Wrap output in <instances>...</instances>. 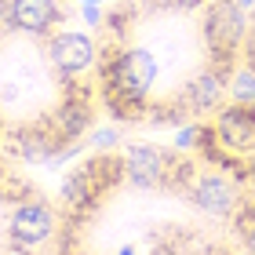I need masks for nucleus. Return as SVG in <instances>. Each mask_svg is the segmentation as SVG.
<instances>
[{
    "label": "nucleus",
    "mask_w": 255,
    "mask_h": 255,
    "mask_svg": "<svg viewBox=\"0 0 255 255\" xmlns=\"http://www.w3.org/2000/svg\"><path fill=\"white\" fill-rule=\"evenodd\" d=\"M99 77L110 113L121 121H135L146 117L149 95L160 80V59L149 48H124L99 62Z\"/></svg>",
    "instance_id": "obj_1"
},
{
    "label": "nucleus",
    "mask_w": 255,
    "mask_h": 255,
    "mask_svg": "<svg viewBox=\"0 0 255 255\" xmlns=\"http://www.w3.org/2000/svg\"><path fill=\"white\" fill-rule=\"evenodd\" d=\"M201 37L208 44L212 62L234 66V55L248 44L252 37V18L248 7H241L237 0H208L201 7Z\"/></svg>",
    "instance_id": "obj_2"
},
{
    "label": "nucleus",
    "mask_w": 255,
    "mask_h": 255,
    "mask_svg": "<svg viewBox=\"0 0 255 255\" xmlns=\"http://www.w3.org/2000/svg\"><path fill=\"white\" fill-rule=\"evenodd\" d=\"M182 193H186V201L197 212H204L212 219H234V212L241 208V201H245L234 175H230L226 168H219V164H208L201 171H193L186 179V186H182Z\"/></svg>",
    "instance_id": "obj_3"
},
{
    "label": "nucleus",
    "mask_w": 255,
    "mask_h": 255,
    "mask_svg": "<svg viewBox=\"0 0 255 255\" xmlns=\"http://www.w3.org/2000/svg\"><path fill=\"white\" fill-rule=\"evenodd\" d=\"M4 234H7L15 252L44 248V245L55 241V234H59V212H55L48 201H40V197H26V201H18L11 208Z\"/></svg>",
    "instance_id": "obj_4"
},
{
    "label": "nucleus",
    "mask_w": 255,
    "mask_h": 255,
    "mask_svg": "<svg viewBox=\"0 0 255 255\" xmlns=\"http://www.w3.org/2000/svg\"><path fill=\"white\" fill-rule=\"evenodd\" d=\"M121 171H124V182L135 190H160V186H175L179 160L175 153H168L153 142H128L121 153Z\"/></svg>",
    "instance_id": "obj_5"
},
{
    "label": "nucleus",
    "mask_w": 255,
    "mask_h": 255,
    "mask_svg": "<svg viewBox=\"0 0 255 255\" xmlns=\"http://www.w3.org/2000/svg\"><path fill=\"white\" fill-rule=\"evenodd\" d=\"M44 44H48V48H44V59H48V66L62 80H77V77L91 73V69L102 62L99 40L91 37V33H80V29H55Z\"/></svg>",
    "instance_id": "obj_6"
},
{
    "label": "nucleus",
    "mask_w": 255,
    "mask_h": 255,
    "mask_svg": "<svg viewBox=\"0 0 255 255\" xmlns=\"http://www.w3.org/2000/svg\"><path fill=\"white\" fill-rule=\"evenodd\" d=\"M212 142L230 157H248L255 149V106L245 102H223L212 121Z\"/></svg>",
    "instance_id": "obj_7"
},
{
    "label": "nucleus",
    "mask_w": 255,
    "mask_h": 255,
    "mask_svg": "<svg viewBox=\"0 0 255 255\" xmlns=\"http://www.w3.org/2000/svg\"><path fill=\"white\" fill-rule=\"evenodd\" d=\"M230 69L234 66H223V62H208L204 69L182 84L179 91V102L190 110V117H204V113H215L223 102L230 99Z\"/></svg>",
    "instance_id": "obj_8"
},
{
    "label": "nucleus",
    "mask_w": 255,
    "mask_h": 255,
    "mask_svg": "<svg viewBox=\"0 0 255 255\" xmlns=\"http://www.w3.org/2000/svg\"><path fill=\"white\" fill-rule=\"evenodd\" d=\"M11 18H15L18 37L48 40L66 22V11L59 7V0H11Z\"/></svg>",
    "instance_id": "obj_9"
},
{
    "label": "nucleus",
    "mask_w": 255,
    "mask_h": 255,
    "mask_svg": "<svg viewBox=\"0 0 255 255\" xmlns=\"http://www.w3.org/2000/svg\"><path fill=\"white\" fill-rule=\"evenodd\" d=\"M66 84H69V91L62 95L59 106H55V113L44 117V124L55 131L59 142H77V138L91 128V117H95V113H91V99L73 88V80H66Z\"/></svg>",
    "instance_id": "obj_10"
},
{
    "label": "nucleus",
    "mask_w": 255,
    "mask_h": 255,
    "mask_svg": "<svg viewBox=\"0 0 255 255\" xmlns=\"http://www.w3.org/2000/svg\"><path fill=\"white\" fill-rule=\"evenodd\" d=\"M208 142H212V124H204V121H186V124L175 128L171 149H175V153H193V149H201V153H204Z\"/></svg>",
    "instance_id": "obj_11"
},
{
    "label": "nucleus",
    "mask_w": 255,
    "mask_h": 255,
    "mask_svg": "<svg viewBox=\"0 0 255 255\" xmlns=\"http://www.w3.org/2000/svg\"><path fill=\"white\" fill-rule=\"evenodd\" d=\"M230 99L245 102V106H255V62L230 69Z\"/></svg>",
    "instance_id": "obj_12"
},
{
    "label": "nucleus",
    "mask_w": 255,
    "mask_h": 255,
    "mask_svg": "<svg viewBox=\"0 0 255 255\" xmlns=\"http://www.w3.org/2000/svg\"><path fill=\"white\" fill-rule=\"evenodd\" d=\"M234 230L241 234V245L255 252V201H241V208L234 212Z\"/></svg>",
    "instance_id": "obj_13"
},
{
    "label": "nucleus",
    "mask_w": 255,
    "mask_h": 255,
    "mask_svg": "<svg viewBox=\"0 0 255 255\" xmlns=\"http://www.w3.org/2000/svg\"><path fill=\"white\" fill-rule=\"evenodd\" d=\"M113 146H121V131L117 128H91V135H88V149L91 153H110Z\"/></svg>",
    "instance_id": "obj_14"
},
{
    "label": "nucleus",
    "mask_w": 255,
    "mask_h": 255,
    "mask_svg": "<svg viewBox=\"0 0 255 255\" xmlns=\"http://www.w3.org/2000/svg\"><path fill=\"white\" fill-rule=\"evenodd\" d=\"M80 18H84V26H91V29L106 26V15H102L99 4H80Z\"/></svg>",
    "instance_id": "obj_15"
},
{
    "label": "nucleus",
    "mask_w": 255,
    "mask_h": 255,
    "mask_svg": "<svg viewBox=\"0 0 255 255\" xmlns=\"http://www.w3.org/2000/svg\"><path fill=\"white\" fill-rule=\"evenodd\" d=\"M15 33V18H11V0H0V40Z\"/></svg>",
    "instance_id": "obj_16"
},
{
    "label": "nucleus",
    "mask_w": 255,
    "mask_h": 255,
    "mask_svg": "<svg viewBox=\"0 0 255 255\" xmlns=\"http://www.w3.org/2000/svg\"><path fill=\"white\" fill-rule=\"evenodd\" d=\"M208 4V0H168V7H175V11H201Z\"/></svg>",
    "instance_id": "obj_17"
},
{
    "label": "nucleus",
    "mask_w": 255,
    "mask_h": 255,
    "mask_svg": "<svg viewBox=\"0 0 255 255\" xmlns=\"http://www.w3.org/2000/svg\"><path fill=\"white\" fill-rule=\"evenodd\" d=\"M245 182H248V186L255 190V149H252V153L245 157Z\"/></svg>",
    "instance_id": "obj_18"
},
{
    "label": "nucleus",
    "mask_w": 255,
    "mask_h": 255,
    "mask_svg": "<svg viewBox=\"0 0 255 255\" xmlns=\"http://www.w3.org/2000/svg\"><path fill=\"white\" fill-rule=\"evenodd\" d=\"M4 128H7V121H4V106H0V138H4Z\"/></svg>",
    "instance_id": "obj_19"
},
{
    "label": "nucleus",
    "mask_w": 255,
    "mask_h": 255,
    "mask_svg": "<svg viewBox=\"0 0 255 255\" xmlns=\"http://www.w3.org/2000/svg\"><path fill=\"white\" fill-rule=\"evenodd\" d=\"M237 4H241V7H255V0H237Z\"/></svg>",
    "instance_id": "obj_20"
},
{
    "label": "nucleus",
    "mask_w": 255,
    "mask_h": 255,
    "mask_svg": "<svg viewBox=\"0 0 255 255\" xmlns=\"http://www.w3.org/2000/svg\"><path fill=\"white\" fill-rule=\"evenodd\" d=\"M77 4H102V0H77Z\"/></svg>",
    "instance_id": "obj_21"
}]
</instances>
